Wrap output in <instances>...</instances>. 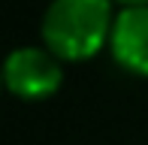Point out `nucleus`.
<instances>
[{"mask_svg":"<svg viewBox=\"0 0 148 145\" xmlns=\"http://www.w3.org/2000/svg\"><path fill=\"white\" fill-rule=\"evenodd\" d=\"M0 85H3V76H0Z\"/></svg>","mask_w":148,"mask_h":145,"instance_id":"39448f33","label":"nucleus"},{"mask_svg":"<svg viewBox=\"0 0 148 145\" xmlns=\"http://www.w3.org/2000/svg\"><path fill=\"white\" fill-rule=\"evenodd\" d=\"M118 3H124V6H148V0H118Z\"/></svg>","mask_w":148,"mask_h":145,"instance_id":"20e7f679","label":"nucleus"},{"mask_svg":"<svg viewBox=\"0 0 148 145\" xmlns=\"http://www.w3.org/2000/svg\"><path fill=\"white\" fill-rule=\"evenodd\" d=\"M109 45L124 70L148 76V6H124L118 12Z\"/></svg>","mask_w":148,"mask_h":145,"instance_id":"7ed1b4c3","label":"nucleus"},{"mask_svg":"<svg viewBox=\"0 0 148 145\" xmlns=\"http://www.w3.org/2000/svg\"><path fill=\"white\" fill-rule=\"evenodd\" d=\"M3 85L21 100H45L60 88L64 82V67L60 57H55L49 49L39 45H21L6 55L0 67Z\"/></svg>","mask_w":148,"mask_h":145,"instance_id":"f03ea898","label":"nucleus"},{"mask_svg":"<svg viewBox=\"0 0 148 145\" xmlns=\"http://www.w3.org/2000/svg\"><path fill=\"white\" fill-rule=\"evenodd\" d=\"M112 0H51L42 15V42L60 61H85L112 39Z\"/></svg>","mask_w":148,"mask_h":145,"instance_id":"f257e3e1","label":"nucleus"}]
</instances>
